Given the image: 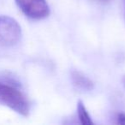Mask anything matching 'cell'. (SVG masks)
<instances>
[{
  "label": "cell",
  "instance_id": "277c9868",
  "mask_svg": "<svg viewBox=\"0 0 125 125\" xmlns=\"http://www.w3.org/2000/svg\"><path fill=\"white\" fill-rule=\"evenodd\" d=\"M71 80L74 86L82 91H91L94 88L92 81L78 70H73L71 72Z\"/></svg>",
  "mask_w": 125,
  "mask_h": 125
},
{
  "label": "cell",
  "instance_id": "8992f818",
  "mask_svg": "<svg viewBox=\"0 0 125 125\" xmlns=\"http://www.w3.org/2000/svg\"><path fill=\"white\" fill-rule=\"evenodd\" d=\"M116 123L118 124L125 125V114L124 113H119L116 116Z\"/></svg>",
  "mask_w": 125,
  "mask_h": 125
},
{
  "label": "cell",
  "instance_id": "5b68a950",
  "mask_svg": "<svg viewBox=\"0 0 125 125\" xmlns=\"http://www.w3.org/2000/svg\"><path fill=\"white\" fill-rule=\"evenodd\" d=\"M77 115H78L79 120H80L82 124L92 125L94 123L88 112H87V109H86L85 105L82 103V101L81 100L78 101V103H77Z\"/></svg>",
  "mask_w": 125,
  "mask_h": 125
},
{
  "label": "cell",
  "instance_id": "3957f363",
  "mask_svg": "<svg viewBox=\"0 0 125 125\" xmlns=\"http://www.w3.org/2000/svg\"><path fill=\"white\" fill-rule=\"evenodd\" d=\"M21 12L33 20H42L50 15L46 0H15Z\"/></svg>",
  "mask_w": 125,
  "mask_h": 125
},
{
  "label": "cell",
  "instance_id": "7a4b0ae2",
  "mask_svg": "<svg viewBox=\"0 0 125 125\" xmlns=\"http://www.w3.org/2000/svg\"><path fill=\"white\" fill-rule=\"evenodd\" d=\"M21 28L9 16H0V46H14L21 40Z\"/></svg>",
  "mask_w": 125,
  "mask_h": 125
},
{
  "label": "cell",
  "instance_id": "6da1fadb",
  "mask_svg": "<svg viewBox=\"0 0 125 125\" xmlns=\"http://www.w3.org/2000/svg\"><path fill=\"white\" fill-rule=\"evenodd\" d=\"M0 104L24 116L30 112V104L26 96L16 87L3 82H0Z\"/></svg>",
  "mask_w": 125,
  "mask_h": 125
},
{
  "label": "cell",
  "instance_id": "52a82bcc",
  "mask_svg": "<svg viewBox=\"0 0 125 125\" xmlns=\"http://www.w3.org/2000/svg\"><path fill=\"white\" fill-rule=\"evenodd\" d=\"M99 1H100V2H102V3H108V2H110L111 0H99Z\"/></svg>",
  "mask_w": 125,
  "mask_h": 125
},
{
  "label": "cell",
  "instance_id": "9c48e42d",
  "mask_svg": "<svg viewBox=\"0 0 125 125\" xmlns=\"http://www.w3.org/2000/svg\"><path fill=\"white\" fill-rule=\"evenodd\" d=\"M124 3H125V0H124Z\"/></svg>",
  "mask_w": 125,
  "mask_h": 125
},
{
  "label": "cell",
  "instance_id": "ba28073f",
  "mask_svg": "<svg viewBox=\"0 0 125 125\" xmlns=\"http://www.w3.org/2000/svg\"><path fill=\"white\" fill-rule=\"evenodd\" d=\"M123 85H124V87H125V76L123 77Z\"/></svg>",
  "mask_w": 125,
  "mask_h": 125
}]
</instances>
